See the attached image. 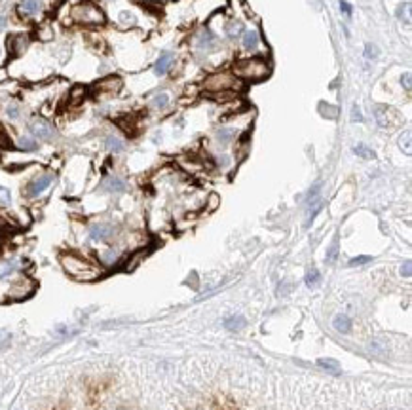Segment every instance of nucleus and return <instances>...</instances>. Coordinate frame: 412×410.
Listing matches in <instances>:
<instances>
[{
  "label": "nucleus",
  "instance_id": "1",
  "mask_svg": "<svg viewBox=\"0 0 412 410\" xmlns=\"http://www.w3.org/2000/svg\"><path fill=\"white\" fill-rule=\"evenodd\" d=\"M59 264L63 268V272L73 277L74 281H82V283H91L103 277L105 268L99 266V262L82 257L78 253L67 251L59 255Z\"/></svg>",
  "mask_w": 412,
  "mask_h": 410
},
{
  "label": "nucleus",
  "instance_id": "2",
  "mask_svg": "<svg viewBox=\"0 0 412 410\" xmlns=\"http://www.w3.org/2000/svg\"><path fill=\"white\" fill-rule=\"evenodd\" d=\"M234 76L241 82H262L270 76V65L259 57L239 59L234 65Z\"/></svg>",
  "mask_w": 412,
  "mask_h": 410
},
{
  "label": "nucleus",
  "instance_id": "3",
  "mask_svg": "<svg viewBox=\"0 0 412 410\" xmlns=\"http://www.w3.org/2000/svg\"><path fill=\"white\" fill-rule=\"evenodd\" d=\"M8 285L4 289V300L8 302H19V300H27L29 296L35 295L37 291V283L33 277L25 275V273H17L15 277L6 281Z\"/></svg>",
  "mask_w": 412,
  "mask_h": 410
},
{
  "label": "nucleus",
  "instance_id": "4",
  "mask_svg": "<svg viewBox=\"0 0 412 410\" xmlns=\"http://www.w3.org/2000/svg\"><path fill=\"white\" fill-rule=\"evenodd\" d=\"M203 89L211 93H226V91H239L243 89V82L234 76V72L220 71L213 72L203 80Z\"/></svg>",
  "mask_w": 412,
  "mask_h": 410
},
{
  "label": "nucleus",
  "instance_id": "5",
  "mask_svg": "<svg viewBox=\"0 0 412 410\" xmlns=\"http://www.w3.org/2000/svg\"><path fill=\"white\" fill-rule=\"evenodd\" d=\"M73 21L80 23V25H87V27H97L107 21L105 12L99 6H95L93 2H80L73 8L71 12Z\"/></svg>",
  "mask_w": 412,
  "mask_h": 410
},
{
  "label": "nucleus",
  "instance_id": "6",
  "mask_svg": "<svg viewBox=\"0 0 412 410\" xmlns=\"http://www.w3.org/2000/svg\"><path fill=\"white\" fill-rule=\"evenodd\" d=\"M53 182H55V173H51V171L40 173V175L33 177V179L27 182L25 196H27L29 200H37V198H40L44 192H48V190L53 186Z\"/></svg>",
  "mask_w": 412,
  "mask_h": 410
},
{
  "label": "nucleus",
  "instance_id": "7",
  "mask_svg": "<svg viewBox=\"0 0 412 410\" xmlns=\"http://www.w3.org/2000/svg\"><path fill=\"white\" fill-rule=\"evenodd\" d=\"M29 135H33L37 141H42V143H51L57 139V130L46 118L37 116L29 122Z\"/></svg>",
  "mask_w": 412,
  "mask_h": 410
},
{
  "label": "nucleus",
  "instance_id": "8",
  "mask_svg": "<svg viewBox=\"0 0 412 410\" xmlns=\"http://www.w3.org/2000/svg\"><path fill=\"white\" fill-rule=\"evenodd\" d=\"M116 234L118 230L110 223H93L87 228V238L91 243H110L116 238Z\"/></svg>",
  "mask_w": 412,
  "mask_h": 410
},
{
  "label": "nucleus",
  "instance_id": "9",
  "mask_svg": "<svg viewBox=\"0 0 412 410\" xmlns=\"http://www.w3.org/2000/svg\"><path fill=\"white\" fill-rule=\"evenodd\" d=\"M30 46V36L27 33H17V35H10L6 40V51L10 57H19Z\"/></svg>",
  "mask_w": 412,
  "mask_h": 410
},
{
  "label": "nucleus",
  "instance_id": "10",
  "mask_svg": "<svg viewBox=\"0 0 412 410\" xmlns=\"http://www.w3.org/2000/svg\"><path fill=\"white\" fill-rule=\"evenodd\" d=\"M123 87V80L116 74H110V76H105L101 78L97 84L93 86L95 93H101V95H114L118 93L120 89Z\"/></svg>",
  "mask_w": 412,
  "mask_h": 410
},
{
  "label": "nucleus",
  "instance_id": "11",
  "mask_svg": "<svg viewBox=\"0 0 412 410\" xmlns=\"http://www.w3.org/2000/svg\"><path fill=\"white\" fill-rule=\"evenodd\" d=\"M21 272V262L15 259L0 260V283H6Z\"/></svg>",
  "mask_w": 412,
  "mask_h": 410
},
{
  "label": "nucleus",
  "instance_id": "12",
  "mask_svg": "<svg viewBox=\"0 0 412 410\" xmlns=\"http://www.w3.org/2000/svg\"><path fill=\"white\" fill-rule=\"evenodd\" d=\"M97 259H99V266L107 270V268H114L122 260V255L116 247H105L103 251L97 253Z\"/></svg>",
  "mask_w": 412,
  "mask_h": 410
},
{
  "label": "nucleus",
  "instance_id": "13",
  "mask_svg": "<svg viewBox=\"0 0 412 410\" xmlns=\"http://www.w3.org/2000/svg\"><path fill=\"white\" fill-rule=\"evenodd\" d=\"M101 188L105 192H109V194H122V192L128 190V182H125V179L118 177V175H109L107 179L103 180Z\"/></svg>",
  "mask_w": 412,
  "mask_h": 410
},
{
  "label": "nucleus",
  "instance_id": "14",
  "mask_svg": "<svg viewBox=\"0 0 412 410\" xmlns=\"http://www.w3.org/2000/svg\"><path fill=\"white\" fill-rule=\"evenodd\" d=\"M196 46H198V50L202 51H211L217 48V38L209 29H202L198 38H196Z\"/></svg>",
  "mask_w": 412,
  "mask_h": 410
},
{
  "label": "nucleus",
  "instance_id": "15",
  "mask_svg": "<svg viewBox=\"0 0 412 410\" xmlns=\"http://www.w3.org/2000/svg\"><path fill=\"white\" fill-rule=\"evenodd\" d=\"M105 148L112 152V154H122L125 150V141H123L122 137L114 135V133H109V135L105 137Z\"/></svg>",
  "mask_w": 412,
  "mask_h": 410
},
{
  "label": "nucleus",
  "instance_id": "16",
  "mask_svg": "<svg viewBox=\"0 0 412 410\" xmlns=\"http://www.w3.org/2000/svg\"><path fill=\"white\" fill-rule=\"evenodd\" d=\"M4 114H6V118L10 120V122H17V120H21V116H23L21 103L15 101V99H10V101L4 105Z\"/></svg>",
  "mask_w": 412,
  "mask_h": 410
},
{
  "label": "nucleus",
  "instance_id": "17",
  "mask_svg": "<svg viewBox=\"0 0 412 410\" xmlns=\"http://www.w3.org/2000/svg\"><path fill=\"white\" fill-rule=\"evenodd\" d=\"M15 146L23 152H35L38 150V141L33 135L25 133V135H19L15 139Z\"/></svg>",
  "mask_w": 412,
  "mask_h": 410
},
{
  "label": "nucleus",
  "instance_id": "18",
  "mask_svg": "<svg viewBox=\"0 0 412 410\" xmlns=\"http://www.w3.org/2000/svg\"><path fill=\"white\" fill-rule=\"evenodd\" d=\"M42 12V0H21L19 4V14L21 15H37Z\"/></svg>",
  "mask_w": 412,
  "mask_h": 410
},
{
  "label": "nucleus",
  "instance_id": "19",
  "mask_svg": "<svg viewBox=\"0 0 412 410\" xmlns=\"http://www.w3.org/2000/svg\"><path fill=\"white\" fill-rule=\"evenodd\" d=\"M243 50L247 51H255L259 50V46H261V36H259V33L255 29L251 30H243Z\"/></svg>",
  "mask_w": 412,
  "mask_h": 410
},
{
  "label": "nucleus",
  "instance_id": "20",
  "mask_svg": "<svg viewBox=\"0 0 412 410\" xmlns=\"http://www.w3.org/2000/svg\"><path fill=\"white\" fill-rule=\"evenodd\" d=\"M318 367H321L325 372H329V374H333V376L342 374L340 363L336 359H333V357H321V359H318Z\"/></svg>",
  "mask_w": 412,
  "mask_h": 410
},
{
  "label": "nucleus",
  "instance_id": "21",
  "mask_svg": "<svg viewBox=\"0 0 412 410\" xmlns=\"http://www.w3.org/2000/svg\"><path fill=\"white\" fill-rule=\"evenodd\" d=\"M171 65H173V55L171 53H162L158 61H156V65H154V74L156 76H164L171 69Z\"/></svg>",
  "mask_w": 412,
  "mask_h": 410
},
{
  "label": "nucleus",
  "instance_id": "22",
  "mask_svg": "<svg viewBox=\"0 0 412 410\" xmlns=\"http://www.w3.org/2000/svg\"><path fill=\"white\" fill-rule=\"evenodd\" d=\"M245 325H247V321H245V317H243V316H228L225 321H223V327H225L226 331H230V332L241 331Z\"/></svg>",
  "mask_w": 412,
  "mask_h": 410
},
{
  "label": "nucleus",
  "instance_id": "23",
  "mask_svg": "<svg viewBox=\"0 0 412 410\" xmlns=\"http://www.w3.org/2000/svg\"><path fill=\"white\" fill-rule=\"evenodd\" d=\"M333 325H334V329L338 332H342V334H347V332H352V319L347 316H344V313H338V316L334 317V321H333Z\"/></svg>",
  "mask_w": 412,
  "mask_h": 410
},
{
  "label": "nucleus",
  "instance_id": "24",
  "mask_svg": "<svg viewBox=\"0 0 412 410\" xmlns=\"http://www.w3.org/2000/svg\"><path fill=\"white\" fill-rule=\"evenodd\" d=\"M87 95V89L84 86H74L71 87V91H69V101L73 103V105H78V103L84 101V97Z\"/></svg>",
  "mask_w": 412,
  "mask_h": 410
},
{
  "label": "nucleus",
  "instance_id": "25",
  "mask_svg": "<svg viewBox=\"0 0 412 410\" xmlns=\"http://www.w3.org/2000/svg\"><path fill=\"white\" fill-rule=\"evenodd\" d=\"M225 33H226V36H228V38H238V36L243 35V25H241V23H239V21H230V23H226Z\"/></svg>",
  "mask_w": 412,
  "mask_h": 410
},
{
  "label": "nucleus",
  "instance_id": "26",
  "mask_svg": "<svg viewBox=\"0 0 412 410\" xmlns=\"http://www.w3.org/2000/svg\"><path fill=\"white\" fill-rule=\"evenodd\" d=\"M215 137H217V141L220 144H228L236 137V131L232 130V128H220V130H217V133H215Z\"/></svg>",
  "mask_w": 412,
  "mask_h": 410
},
{
  "label": "nucleus",
  "instance_id": "27",
  "mask_svg": "<svg viewBox=\"0 0 412 410\" xmlns=\"http://www.w3.org/2000/svg\"><path fill=\"white\" fill-rule=\"evenodd\" d=\"M167 105H169V95L167 93H158L150 99V107L156 108V110H164Z\"/></svg>",
  "mask_w": 412,
  "mask_h": 410
},
{
  "label": "nucleus",
  "instance_id": "28",
  "mask_svg": "<svg viewBox=\"0 0 412 410\" xmlns=\"http://www.w3.org/2000/svg\"><path fill=\"white\" fill-rule=\"evenodd\" d=\"M354 154L355 156H359V158H365V160H372L376 156L374 150L369 148V146H365V144H357V146H354Z\"/></svg>",
  "mask_w": 412,
  "mask_h": 410
},
{
  "label": "nucleus",
  "instance_id": "29",
  "mask_svg": "<svg viewBox=\"0 0 412 410\" xmlns=\"http://www.w3.org/2000/svg\"><path fill=\"white\" fill-rule=\"evenodd\" d=\"M37 36L40 42H50L51 38H53V29H51L50 25H42V27H38Z\"/></svg>",
  "mask_w": 412,
  "mask_h": 410
},
{
  "label": "nucleus",
  "instance_id": "30",
  "mask_svg": "<svg viewBox=\"0 0 412 410\" xmlns=\"http://www.w3.org/2000/svg\"><path fill=\"white\" fill-rule=\"evenodd\" d=\"M319 281H321V273H319L315 268L308 270V273H306V285L311 289V287H315V285H319Z\"/></svg>",
  "mask_w": 412,
  "mask_h": 410
},
{
  "label": "nucleus",
  "instance_id": "31",
  "mask_svg": "<svg viewBox=\"0 0 412 410\" xmlns=\"http://www.w3.org/2000/svg\"><path fill=\"white\" fill-rule=\"evenodd\" d=\"M0 205L2 207H10L12 205V192L6 186L0 184Z\"/></svg>",
  "mask_w": 412,
  "mask_h": 410
},
{
  "label": "nucleus",
  "instance_id": "32",
  "mask_svg": "<svg viewBox=\"0 0 412 410\" xmlns=\"http://www.w3.org/2000/svg\"><path fill=\"white\" fill-rule=\"evenodd\" d=\"M370 260H372V257H369V255H361V257H354L347 264H350V266H363V264H369Z\"/></svg>",
  "mask_w": 412,
  "mask_h": 410
},
{
  "label": "nucleus",
  "instance_id": "33",
  "mask_svg": "<svg viewBox=\"0 0 412 410\" xmlns=\"http://www.w3.org/2000/svg\"><path fill=\"white\" fill-rule=\"evenodd\" d=\"M12 344V334L6 331H0V350H6Z\"/></svg>",
  "mask_w": 412,
  "mask_h": 410
},
{
  "label": "nucleus",
  "instance_id": "34",
  "mask_svg": "<svg viewBox=\"0 0 412 410\" xmlns=\"http://www.w3.org/2000/svg\"><path fill=\"white\" fill-rule=\"evenodd\" d=\"M336 257H338V241H334V243L327 249V260H329V262H334Z\"/></svg>",
  "mask_w": 412,
  "mask_h": 410
},
{
  "label": "nucleus",
  "instance_id": "35",
  "mask_svg": "<svg viewBox=\"0 0 412 410\" xmlns=\"http://www.w3.org/2000/svg\"><path fill=\"white\" fill-rule=\"evenodd\" d=\"M218 205H220V198L217 194H211L209 200H207V211H215Z\"/></svg>",
  "mask_w": 412,
  "mask_h": 410
},
{
  "label": "nucleus",
  "instance_id": "36",
  "mask_svg": "<svg viewBox=\"0 0 412 410\" xmlns=\"http://www.w3.org/2000/svg\"><path fill=\"white\" fill-rule=\"evenodd\" d=\"M365 55H367V59H376V57H378V48H376V46H372V44H367V48H365Z\"/></svg>",
  "mask_w": 412,
  "mask_h": 410
},
{
  "label": "nucleus",
  "instance_id": "37",
  "mask_svg": "<svg viewBox=\"0 0 412 410\" xmlns=\"http://www.w3.org/2000/svg\"><path fill=\"white\" fill-rule=\"evenodd\" d=\"M401 275H403V277H410V275H412V264H410V260H405V264L401 266Z\"/></svg>",
  "mask_w": 412,
  "mask_h": 410
},
{
  "label": "nucleus",
  "instance_id": "38",
  "mask_svg": "<svg viewBox=\"0 0 412 410\" xmlns=\"http://www.w3.org/2000/svg\"><path fill=\"white\" fill-rule=\"evenodd\" d=\"M401 84H403V87H405L406 91H410V87H412L410 72H405V74H403V78H401Z\"/></svg>",
  "mask_w": 412,
  "mask_h": 410
},
{
  "label": "nucleus",
  "instance_id": "39",
  "mask_svg": "<svg viewBox=\"0 0 412 410\" xmlns=\"http://www.w3.org/2000/svg\"><path fill=\"white\" fill-rule=\"evenodd\" d=\"M321 112L329 116L331 120H334V118H336V114H338V110H336L334 107H327V110H325V108H321Z\"/></svg>",
  "mask_w": 412,
  "mask_h": 410
},
{
  "label": "nucleus",
  "instance_id": "40",
  "mask_svg": "<svg viewBox=\"0 0 412 410\" xmlns=\"http://www.w3.org/2000/svg\"><path fill=\"white\" fill-rule=\"evenodd\" d=\"M352 120H354V122H363V114L357 107L352 108Z\"/></svg>",
  "mask_w": 412,
  "mask_h": 410
},
{
  "label": "nucleus",
  "instance_id": "41",
  "mask_svg": "<svg viewBox=\"0 0 412 410\" xmlns=\"http://www.w3.org/2000/svg\"><path fill=\"white\" fill-rule=\"evenodd\" d=\"M340 10H342V14L344 15H352V6H350L347 2H344V0L340 2Z\"/></svg>",
  "mask_w": 412,
  "mask_h": 410
},
{
  "label": "nucleus",
  "instance_id": "42",
  "mask_svg": "<svg viewBox=\"0 0 412 410\" xmlns=\"http://www.w3.org/2000/svg\"><path fill=\"white\" fill-rule=\"evenodd\" d=\"M120 21H125V23H130V25H133V23H135V19H133V15L131 14H128V12H123L122 15H120Z\"/></svg>",
  "mask_w": 412,
  "mask_h": 410
},
{
  "label": "nucleus",
  "instance_id": "43",
  "mask_svg": "<svg viewBox=\"0 0 412 410\" xmlns=\"http://www.w3.org/2000/svg\"><path fill=\"white\" fill-rule=\"evenodd\" d=\"M228 164H230V158H228V156H218V166L228 167Z\"/></svg>",
  "mask_w": 412,
  "mask_h": 410
},
{
  "label": "nucleus",
  "instance_id": "44",
  "mask_svg": "<svg viewBox=\"0 0 412 410\" xmlns=\"http://www.w3.org/2000/svg\"><path fill=\"white\" fill-rule=\"evenodd\" d=\"M8 27V17L6 15H0V33H4Z\"/></svg>",
  "mask_w": 412,
  "mask_h": 410
},
{
  "label": "nucleus",
  "instance_id": "45",
  "mask_svg": "<svg viewBox=\"0 0 412 410\" xmlns=\"http://www.w3.org/2000/svg\"><path fill=\"white\" fill-rule=\"evenodd\" d=\"M6 144H10V141L6 139V133H4V130L0 128V146H6Z\"/></svg>",
  "mask_w": 412,
  "mask_h": 410
},
{
  "label": "nucleus",
  "instance_id": "46",
  "mask_svg": "<svg viewBox=\"0 0 412 410\" xmlns=\"http://www.w3.org/2000/svg\"><path fill=\"white\" fill-rule=\"evenodd\" d=\"M55 331L59 332V334H69V329H67L65 325H57V329Z\"/></svg>",
  "mask_w": 412,
  "mask_h": 410
},
{
  "label": "nucleus",
  "instance_id": "47",
  "mask_svg": "<svg viewBox=\"0 0 412 410\" xmlns=\"http://www.w3.org/2000/svg\"><path fill=\"white\" fill-rule=\"evenodd\" d=\"M2 55H4V51H2V44H0V61L4 59V57H2Z\"/></svg>",
  "mask_w": 412,
  "mask_h": 410
}]
</instances>
